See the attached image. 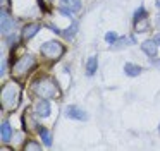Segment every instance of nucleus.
<instances>
[{
    "mask_svg": "<svg viewBox=\"0 0 160 151\" xmlns=\"http://www.w3.org/2000/svg\"><path fill=\"white\" fill-rule=\"evenodd\" d=\"M0 103L4 110H9V112L16 110L21 103V86L16 82H7L0 93Z\"/></svg>",
    "mask_w": 160,
    "mask_h": 151,
    "instance_id": "f257e3e1",
    "label": "nucleus"
},
{
    "mask_svg": "<svg viewBox=\"0 0 160 151\" xmlns=\"http://www.w3.org/2000/svg\"><path fill=\"white\" fill-rule=\"evenodd\" d=\"M33 93H35L38 98H45V100H52V98H57L60 95V89H59V84L53 77H40L38 81L33 82Z\"/></svg>",
    "mask_w": 160,
    "mask_h": 151,
    "instance_id": "f03ea898",
    "label": "nucleus"
},
{
    "mask_svg": "<svg viewBox=\"0 0 160 151\" xmlns=\"http://www.w3.org/2000/svg\"><path fill=\"white\" fill-rule=\"evenodd\" d=\"M35 65H36V58L33 57V55H22L21 58H18V60L12 64L11 72L16 79H24L26 76L35 69Z\"/></svg>",
    "mask_w": 160,
    "mask_h": 151,
    "instance_id": "7ed1b4c3",
    "label": "nucleus"
},
{
    "mask_svg": "<svg viewBox=\"0 0 160 151\" xmlns=\"http://www.w3.org/2000/svg\"><path fill=\"white\" fill-rule=\"evenodd\" d=\"M40 51H42V55L45 58H48V60H57V58H60L64 53V45L52 40V41L43 43L42 48H40Z\"/></svg>",
    "mask_w": 160,
    "mask_h": 151,
    "instance_id": "20e7f679",
    "label": "nucleus"
},
{
    "mask_svg": "<svg viewBox=\"0 0 160 151\" xmlns=\"http://www.w3.org/2000/svg\"><path fill=\"white\" fill-rule=\"evenodd\" d=\"M0 27H2V34L4 36H11L16 29V21L4 9L0 10Z\"/></svg>",
    "mask_w": 160,
    "mask_h": 151,
    "instance_id": "39448f33",
    "label": "nucleus"
},
{
    "mask_svg": "<svg viewBox=\"0 0 160 151\" xmlns=\"http://www.w3.org/2000/svg\"><path fill=\"white\" fill-rule=\"evenodd\" d=\"M33 113H35V110L31 112V108H28L21 117V124L24 125V130H28V132H33V130L40 129L38 124H36V120L33 119Z\"/></svg>",
    "mask_w": 160,
    "mask_h": 151,
    "instance_id": "423d86ee",
    "label": "nucleus"
},
{
    "mask_svg": "<svg viewBox=\"0 0 160 151\" xmlns=\"http://www.w3.org/2000/svg\"><path fill=\"white\" fill-rule=\"evenodd\" d=\"M66 115L69 117V119H74V120H86L88 119V113L84 112V110H81L79 106L76 105H69L66 108Z\"/></svg>",
    "mask_w": 160,
    "mask_h": 151,
    "instance_id": "0eeeda50",
    "label": "nucleus"
},
{
    "mask_svg": "<svg viewBox=\"0 0 160 151\" xmlns=\"http://www.w3.org/2000/svg\"><path fill=\"white\" fill-rule=\"evenodd\" d=\"M35 115L36 117H48L50 115V101L45 98H42L35 105Z\"/></svg>",
    "mask_w": 160,
    "mask_h": 151,
    "instance_id": "6e6552de",
    "label": "nucleus"
},
{
    "mask_svg": "<svg viewBox=\"0 0 160 151\" xmlns=\"http://www.w3.org/2000/svg\"><path fill=\"white\" fill-rule=\"evenodd\" d=\"M38 31H40V24H36V22H33V24H26V26L22 27L21 40H22V41H29L36 33H38Z\"/></svg>",
    "mask_w": 160,
    "mask_h": 151,
    "instance_id": "1a4fd4ad",
    "label": "nucleus"
},
{
    "mask_svg": "<svg viewBox=\"0 0 160 151\" xmlns=\"http://www.w3.org/2000/svg\"><path fill=\"white\" fill-rule=\"evenodd\" d=\"M83 3L81 0H60V9L62 10H69V12H79Z\"/></svg>",
    "mask_w": 160,
    "mask_h": 151,
    "instance_id": "9d476101",
    "label": "nucleus"
},
{
    "mask_svg": "<svg viewBox=\"0 0 160 151\" xmlns=\"http://www.w3.org/2000/svg\"><path fill=\"white\" fill-rule=\"evenodd\" d=\"M141 50L145 51L148 57H157V50H158V43L155 40H146L141 43Z\"/></svg>",
    "mask_w": 160,
    "mask_h": 151,
    "instance_id": "9b49d317",
    "label": "nucleus"
},
{
    "mask_svg": "<svg viewBox=\"0 0 160 151\" xmlns=\"http://www.w3.org/2000/svg\"><path fill=\"white\" fill-rule=\"evenodd\" d=\"M124 72L126 76H129V77H136V76H139L143 72V67L141 65H136V64H126L124 65Z\"/></svg>",
    "mask_w": 160,
    "mask_h": 151,
    "instance_id": "f8f14e48",
    "label": "nucleus"
},
{
    "mask_svg": "<svg viewBox=\"0 0 160 151\" xmlns=\"http://www.w3.org/2000/svg\"><path fill=\"white\" fill-rule=\"evenodd\" d=\"M11 137H12V129L9 125V122H2V125H0V139L7 143V141H11Z\"/></svg>",
    "mask_w": 160,
    "mask_h": 151,
    "instance_id": "ddd939ff",
    "label": "nucleus"
},
{
    "mask_svg": "<svg viewBox=\"0 0 160 151\" xmlns=\"http://www.w3.org/2000/svg\"><path fill=\"white\" fill-rule=\"evenodd\" d=\"M97 69H98V58L93 55L86 60V76H93L97 72Z\"/></svg>",
    "mask_w": 160,
    "mask_h": 151,
    "instance_id": "4468645a",
    "label": "nucleus"
},
{
    "mask_svg": "<svg viewBox=\"0 0 160 151\" xmlns=\"http://www.w3.org/2000/svg\"><path fill=\"white\" fill-rule=\"evenodd\" d=\"M38 132H40V136H42V141L45 143V146H52V134H50V130L47 129V127L40 125Z\"/></svg>",
    "mask_w": 160,
    "mask_h": 151,
    "instance_id": "2eb2a0df",
    "label": "nucleus"
},
{
    "mask_svg": "<svg viewBox=\"0 0 160 151\" xmlns=\"http://www.w3.org/2000/svg\"><path fill=\"white\" fill-rule=\"evenodd\" d=\"M76 33H78V22L74 21V22L71 24L66 31H62V36L66 38V40H72V38L76 36Z\"/></svg>",
    "mask_w": 160,
    "mask_h": 151,
    "instance_id": "dca6fc26",
    "label": "nucleus"
},
{
    "mask_svg": "<svg viewBox=\"0 0 160 151\" xmlns=\"http://www.w3.org/2000/svg\"><path fill=\"white\" fill-rule=\"evenodd\" d=\"M134 29L138 31V33H141V31H148L150 29L148 17H143V19H139V21H134Z\"/></svg>",
    "mask_w": 160,
    "mask_h": 151,
    "instance_id": "f3484780",
    "label": "nucleus"
},
{
    "mask_svg": "<svg viewBox=\"0 0 160 151\" xmlns=\"http://www.w3.org/2000/svg\"><path fill=\"white\" fill-rule=\"evenodd\" d=\"M129 41H134V38H128V36H124V38H121V40H117L115 43H112V45H110V48H112V50H119V48H124L126 45H131Z\"/></svg>",
    "mask_w": 160,
    "mask_h": 151,
    "instance_id": "a211bd4d",
    "label": "nucleus"
},
{
    "mask_svg": "<svg viewBox=\"0 0 160 151\" xmlns=\"http://www.w3.org/2000/svg\"><path fill=\"white\" fill-rule=\"evenodd\" d=\"M22 149H24V151H31V149L33 151H40V149H42V146H40L36 141H28V143L22 146Z\"/></svg>",
    "mask_w": 160,
    "mask_h": 151,
    "instance_id": "6ab92c4d",
    "label": "nucleus"
},
{
    "mask_svg": "<svg viewBox=\"0 0 160 151\" xmlns=\"http://www.w3.org/2000/svg\"><path fill=\"white\" fill-rule=\"evenodd\" d=\"M119 40V38H117V34H115V33H112V31H110V33H107V34H105V41H107V43H115V41H117Z\"/></svg>",
    "mask_w": 160,
    "mask_h": 151,
    "instance_id": "aec40b11",
    "label": "nucleus"
},
{
    "mask_svg": "<svg viewBox=\"0 0 160 151\" xmlns=\"http://www.w3.org/2000/svg\"><path fill=\"white\" fill-rule=\"evenodd\" d=\"M143 17H146V10H145V7H141V9L136 10L134 19H132V21H139V19H143Z\"/></svg>",
    "mask_w": 160,
    "mask_h": 151,
    "instance_id": "412c9836",
    "label": "nucleus"
},
{
    "mask_svg": "<svg viewBox=\"0 0 160 151\" xmlns=\"http://www.w3.org/2000/svg\"><path fill=\"white\" fill-rule=\"evenodd\" d=\"M40 3H42V5L47 9V7H50V3H52V0H40Z\"/></svg>",
    "mask_w": 160,
    "mask_h": 151,
    "instance_id": "4be33fe9",
    "label": "nucleus"
},
{
    "mask_svg": "<svg viewBox=\"0 0 160 151\" xmlns=\"http://www.w3.org/2000/svg\"><path fill=\"white\" fill-rule=\"evenodd\" d=\"M48 27H50V29L53 31V33H57V34H60V33H62V31H60V29H57V27L53 26V24H48Z\"/></svg>",
    "mask_w": 160,
    "mask_h": 151,
    "instance_id": "5701e85b",
    "label": "nucleus"
},
{
    "mask_svg": "<svg viewBox=\"0 0 160 151\" xmlns=\"http://www.w3.org/2000/svg\"><path fill=\"white\" fill-rule=\"evenodd\" d=\"M155 41L158 43V46H160V33H158V34H155Z\"/></svg>",
    "mask_w": 160,
    "mask_h": 151,
    "instance_id": "b1692460",
    "label": "nucleus"
},
{
    "mask_svg": "<svg viewBox=\"0 0 160 151\" xmlns=\"http://www.w3.org/2000/svg\"><path fill=\"white\" fill-rule=\"evenodd\" d=\"M2 2V7H7L9 5V0H0Z\"/></svg>",
    "mask_w": 160,
    "mask_h": 151,
    "instance_id": "393cba45",
    "label": "nucleus"
},
{
    "mask_svg": "<svg viewBox=\"0 0 160 151\" xmlns=\"http://www.w3.org/2000/svg\"><path fill=\"white\" fill-rule=\"evenodd\" d=\"M157 7H158V9H160V0H157Z\"/></svg>",
    "mask_w": 160,
    "mask_h": 151,
    "instance_id": "a878e982",
    "label": "nucleus"
},
{
    "mask_svg": "<svg viewBox=\"0 0 160 151\" xmlns=\"http://www.w3.org/2000/svg\"><path fill=\"white\" fill-rule=\"evenodd\" d=\"M158 24H160V14H158Z\"/></svg>",
    "mask_w": 160,
    "mask_h": 151,
    "instance_id": "bb28decb",
    "label": "nucleus"
},
{
    "mask_svg": "<svg viewBox=\"0 0 160 151\" xmlns=\"http://www.w3.org/2000/svg\"><path fill=\"white\" fill-rule=\"evenodd\" d=\"M158 132H160V125H158Z\"/></svg>",
    "mask_w": 160,
    "mask_h": 151,
    "instance_id": "cd10ccee",
    "label": "nucleus"
}]
</instances>
